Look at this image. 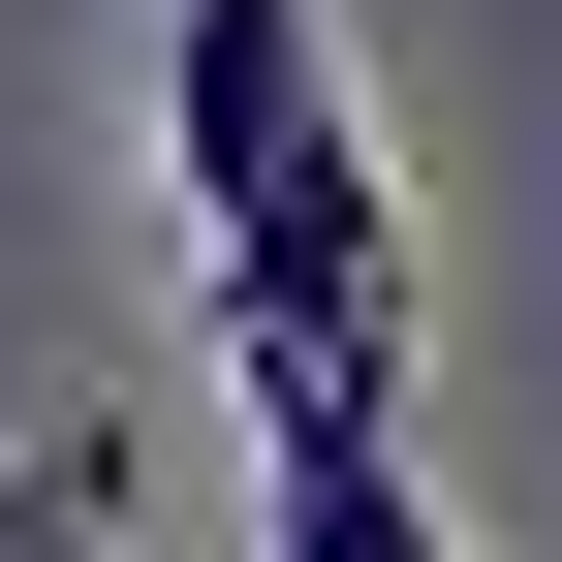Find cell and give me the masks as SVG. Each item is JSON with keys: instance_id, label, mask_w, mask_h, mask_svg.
<instances>
[{"instance_id": "cell-2", "label": "cell", "mask_w": 562, "mask_h": 562, "mask_svg": "<svg viewBox=\"0 0 562 562\" xmlns=\"http://www.w3.org/2000/svg\"><path fill=\"white\" fill-rule=\"evenodd\" d=\"M250 562H469L406 406H250Z\"/></svg>"}, {"instance_id": "cell-3", "label": "cell", "mask_w": 562, "mask_h": 562, "mask_svg": "<svg viewBox=\"0 0 562 562\" xmlns=\"http://www.w3.org/2000/svg\"><path fill=\"white\" fill-rule=\"evenodd\" d=\"M0 562H94V469H0Z\"/></svg>"}, {"instance_id": "cell-1", "label": "cell", "mask_w": 562, "mask_h": 562, "mask_svg": "<svg viewBox=\"0 0 562 562\" xmlns=\"http://www.w3.org/2000/svg\"><path fill=\"white\" fill-rule=\"evenodd\" d=\"M157 188H188V281H220V375L250 406H406L438 281H406L375 94H344L313 0H188V32H157Z\"/></svg>"}]
</instances>
